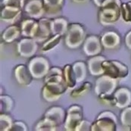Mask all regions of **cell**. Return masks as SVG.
Masks as SVG:
<instances>
[{
  "label": "cell",
  "instance_id": "cell-1",
  "mask_svg": "<svg viewBox=\"0 0 131 131\" xmlns=\"http://www.w3.org/2000/svg\"><path fill=\"white\" fill-rule=\"evenodd\" d=\"M68 89L63 75V69L53 67L50 68L48 74L44 77L42 96L46 102H54L58 101Z\"/></svg>",
  "mask_w": 131,
  "mask_h": 131
},
{
  "label": "cell",
  "instance_id": "cell-2",
  "mask_svg": "<svg viewBox=\"0 0 131 131\" xmlns=\"http://www.w3.org/2000/svg\"><path fill=\"white\" fill-rule=\"evenodd\" d=\"M121 0H106L99 8L98 13L99 22L104 27L115 24L121 18Z\"/></svg>",
  "mask_w": 131,
  "mask_h": 131
},
{
  "label": "cell",
  "instance_id": "cell-3",
  "mask_svg": "<svg viewBox=\"0 0 131 131\" xmlns=\"http://www.w3.org/2000/svg\"><path fill=\"white\" fill-rule=\"evenodd\" d=\"M86 38L85 29L80 24H71L65 34L64 42L67 47L76 49L81 46Z\"/></svg>",
  "mask_w": 131,
  "mask_h": 131
},
{
  "label": "cell",
  "instance_id": "cell-4",
  "mask_svg": "<svg viewBox=\"0 0 131 131\" xmlns=\"http://www.w3.org/2000/svg\"><path fill=\"white\" fill-rule=\"evenodd\" d=\"M117 117L112 112L100 113L96 120L92 123L91 131H115L117 130Z\"/></svg>",
  "mask_w": 131,
  "mask_h": 131
},
{
  "label": "cell",
  "instance_id": "cell-5",
  "mask_svg": "<svg viewBox=\"0 0 131 131\" xmlns=\"http://www.w3.org/2000/svg\"><path fill=\"white\" fill-rule=\"evenodd\" d=\"M27 67L35 80L44 78L51 68L49 60L43 56L32 57L27 64Z\"/></svg>",
  "mask_w": 131,
  "mask_h": 131
},
{
  "label": "cell",
  "instance_id": "cell-6",
  "mask_svg": "<svg viewBox=\"0 0 131 131\" xmlns=\"http://www.w3.org/2000/svg\"><path fill=\"white\" fill-rule=\"evenodd\" d=\"M102 67L105 72L104 74L117 80L126 77L129 73L127 66L118 61H109L106 59L103 61Z\"/></svg>",
  "mask_w": 131,
  "mask_h": 131
},
{
  "label": "cell",
  "instance_id": "cell-7",
  "mask_svg": "<svg viewBox=\"0 0 131 131\" xmlns=\"http://www.w3.org/2000/svg\"><path fill=\"white\" fill-rule=\"evenodd\" d=\"M83 120V108L74 105L68 108L64 123V129L67 131H75L80 123Z\"/></svg>",
  "mask_w": 131,
  "mask_h": 131
},
{
  "label": "cell",
  "instance_id": "cell-8",
  "mask_svg": "<svg viewBox=\"0 0 131 131\" xmlns=\"http://www.w3.org/2000/svg\"><path fill=\"white\" fill-rule=\"evenodd\" d=\"M22 10L30 18L37 20L46 15L43 0H22Z\"/></svg>",
  "mask_w": 131,
  "mask_h": 131
},
{
  "label": "cell",
  "instance_id": "cell-9",
  "mask_svg": "<svg viewBox=\"0 0 131 131\" xmlns=\"http://www.w3.org/2000/svg\"><path fill=\"white\" fill-rule=\"evenodd\" d=\"M118 80L112 78L108 75L99 76L96 80L94 92L96 95L101 94H112L117 90Z\"/></svg>",
  "mask_w": 131,
  "mask_h": 131
},
{
  "label": "cell",
  "instance_id": "cell-10",
  "mask_svg": "<svg viewBox=\"0 0 131 131\" xmlns=\"http://www.w3.org/2000/svg\"><path fill=\"white\" fill-rule=\"evenodd\" d=\"M17 52L23 58H32L37 53L39 48L38 42L34 38L24 37L16 45Z\"/></svg>",
  "mask_w": 131,
  "mask_h": 131
},
{
  "label": "cell",
  "instance_id": "cell-11",
  "mask_svg": "<svg viewBox=\"0 0 131 131\" xmlns=\"http://www.w3.org/2000/svg\"><path fill=\"white\" fill-rule=\"evenodd\" d=\"M103 50L100 37L96 35L86 37L83 44V52L87 57L100 55Z\"/></svg>",
  "mask_w": 131,
  "mask_h": 131
},
{
  "label": "cell",
  "instance_id": "cell-12",
  "mask_svg": "<svg viewBox=\"0 0 131 131\" xmlns=\"http://www.w3.org/2000/svg\"><path fill=\"white\" fill-rule=\"evenodd\" d=\"M23 10L21 8L12 5H1V20L9 24H15L21 18Z\"/></svg>",
  "mask_w": 131,
  "mask_h": 131
},
{
  "label": "cell",
  "instance_id": "cell-13",
  "mask_svg": "<svg viewBox=\"0 0 131 131\" xmlns=\"http://www.w3.org/2000/svg\"><path fill=\"white\" fill-rule=\"evenodd\" d=\"M51 20L49 18H41L38 20L39 26L34 39L38 43H43L52 36L51 30Z\"/></svg>",
  "mask_w": 131,
  "mask_h": 131
},
{
  "label": "cell",
  "instance_id": "cell-14",
  "mask_svg": "<svg viewBox=\"0 0 131 131\" xmlns=\"http://www.w3.org/2000/svg\"><path fill=\"white\" fill-rule=\"evenodd\" d=\"M101 42L103 49L107 50H114L120 47L121 39L116 31H106L101 37Z\"/></svg>",
  "mask_w": 131,
  "mask_h": 131
},
{
  "label": "cell",
  "instance_id": "cell-15",
  "mask_svg": "<svg viewBox=\"0 0 131 131\" xmlns=\"http://www.w3.org/2000/svg\"><path fill=\"white\" fill-rule=\"evenodd\" d=\"M14 77L19 85L23 86H29L34 80L28 67L24 64H19L15 67L14 69Z\"/></svg>",
  "mask_w": 131,
  "mask_h": 131
},
{
  "label": "cell",
  "instance_id": "cell-16",
  "mask_svg": "<svg viewBox=\"0 0 131 131\" xmlns=\"http://www.w3.org/2000/svg\"><path fill=\"white\" fill-rule=\"evenodd\" d=\"M114 95L116 99V106L120 109H124L131 104V90L127 87H120L117 89Z\"/></svg>",
  "mask_w": 131,
  "mask_h": 131
},
{
  "label": "cell",
  "instance_id": "cell-17",
  "mask_svg": "<svg viewBox=\"0 0 131 131\" xmlns=\"http://www.w3.org/2000/svg\"><path fill=\"white\" fill-rule=\"evenodd\" d=\"M43 117L52 121L57 127H59L64 123L66 112L64 108L60 106H52L47 109Z\"/></svg>",
  "mask_w": 131,
  "mask_h": 131
},
{
  "label": "cell",
  "instance_id": "cell-18",
  "mask_svg": "<svg viewBox=\"0 0 131 131\" xmlns=\"http://www.w3.org/2000/svg\"><path fill=\"white\" fill-rule=\"evenodd\" d=\"M106 60V58L100 55L90 57L87 60L88 71L92 76H101L104 74L102 63Z\"/></svg>",
  "mask_w": 131,
  "mask_h": 131
},
{
  "label": "cell",
  "instance_id": "cell-19",
  "mask_svg": "<svg viewBox=\"0 0 131 131\" xmlns=\"http://www.w3.org/2000/svg\"><path fill=\"white\" fill-rule=\"evenodd\" d=\"M38 26H39V23L37 20L30 18L22 20L20 24L22 37L34 38L37 32Z\"/></svg>",
  "mask_w": 131,
  "mask_h": 131
},
{
  "label": "cell",
  "instance_id": "cell-20",
  "mask_svg": "<svg viewBox=\"0 0 131 131\" xmlns=\"http://www.w3.org/2000/svg\"><path fill=\"white\" fill-rule=\"evenodd\" d=\"M20 37H22L20 27L16 24H11L2 33L1 39L4 43L11 44Z\"/></svg>",
  "mask_w": 131,
  "mask_h": 131
},
{
  "label": "cell",
  "instance_id": "cell-21",
  "mask_svg": "<svg viewBox=\"0 0 131 131\" xmlns=\"http://www.w3.org/2000/svg\"><path fill=\"white\" fill-rule=\"evenodd\" d=\"M46 15L49 17H56L62 12L64 0H43Z\"/></svg>",
  "mask_w": 131,
  "mask_h": 131
},
{
  "label": "cell",
  "instance_id": "cell-22",
  "mask_svg": "<svg viewBox=\"0 0 131 131\" xmlns=\"http://www.w3.org/2000/svg\"><path fill=\"white\" fill-rule=\"evenodd\" d=\"M68 22L66 19L62 18L51 20V30L52 35H61V37L65 36L68 29Z\"/></svg>",
  "mask_w": 131,
  "mask_h": 131
},
{
  "label": "cell",
  "instance_id": "cell-23",
  "mask_svg": "<svg viewBox=\"0 0 131 131\" xmlns=\"http://www.w3.org/2000/svg\"><path fill=\"white\" fill-rule=\"evenodd\" d=\"M72 68L75 74L77 83L83 82L86 77L87 71H88L87 65L86 64V63L83 61H76L72 65Z\"/></svg>",
  "mask_w": 131,
  "mask_h": 131
},
{
  "label": "cell",
  "instance_id": "cell-24",
  "mask_svg": "<svg viewBox=\"0 0 131 131\" xmlns=\"http://www.w3.org/2000/svg\"><path fill=\"white\" fill-rule=\"evenodd\" d=\"M63 75L65 80V83L68 86V89H74L77 83L75 74L73 70V68L70 64H67L63 68Z\"/></svg>",
  "mask_w": 131,
  "mask_h": 131
},
{
  "label": "cell",
  "instance_id": "cell-25",
  "mask_svg": "<svg viewBox=\"0 0 131 131\" xmlns=\"http://www.w3.org/2000/svg\"><path fill=\"white\" fill-rule=\"evenodd\" d=\"M92 83L90 82H84L79 87L74 88L70 93V96L73 99H79L89 93L92 89Z\"/></svg>",
  "mask_w": 131,
  "mask_h": 131
},
{
  "label": "cell",
  "instance_id": "cell-26",
  "mask_svg": "<svg viewBox=\"0 0 131 131\" xmlns=\"http://www.w3.org/2000/svg\"><path fill=\"white\" fill-rule=\"evenodd\" d=\"M61 35H52L49 39H48L46 42H44L41 46L40 49V52L42 53H46L48 52L49 51H51L52 49H53L56 46L59 44V42H61Z\"/></svg>",
  "mask_w": 131,
  "mask_h": 131
},
{
  "label": "cell",
  "instance_id": "cell-27",
  "mask_svg": "<svg viewBox=\"0 0 131 131\" xmlns=\"http://www.w3.org/2000/svg\"><path fill=\"white\" fill-rule=\"evenodd\" d=\"M58 128V127H57L52 121L43 117V118L38 121L34 130L37 131H56Z\"/></svg>",
  "mask_w": 131,
  "mask_h": 131
},
{
  "label": "cell",
  "instance_id": "cell-28",
  "mask_svg": "<svg viewBox=\"0 0 131 131\" xmlns=\"http://www.w3.org/2000/svg\"><path fill=\"white\" fill-rule=\"evenodd\" d=\"M14 105V101L9 95H1L0 96V112H10Z\"/></svg>",
  "mask_w": 131,
  "mask_h": 131
},
{
  "label": "cell",
  "instance_id": "cell-29",
  "mask_svg": "<svg viewBox=\"0 0 131 131\" xmlns=\"http://www.w3.org/2000/svg\"><path fill=\"white\" fill-rule=\"evenodd\" d=\"M120 121L121 125L125 128H131V106L123 109L120 115Z\"/></svg>",
  "mask_w": 131,
  "mask_h": 131
},
{
  "label": "cell",
  "instance_id": "cell-30",
  "mask_svg": "<svg viewBox=\"0 0 131 131\" xmlns=\"http://www.w3.org/2000/svg\"><path fill=\"white\" fill-rule=\"evenodd\" d=\"M13 120L7 113H1L0 114V130L10 131L12 125Z\"/></svg>",
  "mask_w": 131,
  "mask_h": 131
},
{
  "label": "cell",
  "instance_id": "cell-31",
  "mask_svg": "<svg viewBox=\"0 0 131 131\" xmlns=\"http://www.w3.org/2000/svg\"><path fill=\"white\" fill-rule=\"evenodd\" d=\"M97 97H98V101L104 105L108 107L116 106V99L114 95V93L101 94L97 95Z\"/></svg>",
  "mask_w": 131,
  "mask_h": 131
},
{
  "label": "cell",
  "instance_id": "cell-32",
  "mask_svg": "<svg viewBox=\"0 0 131 131\" xmlns=\"http://www.w3.org/2000/svg\"><path fill=\"white\" fill-rule=\"evenodd\" d=\"M121 18L126 23H131V2L121 5Z\"/></svg>",
  "mask_w": 131,
  "mask_h": 131
},
{
  "label": "cell",
  "instance_id": "cell-33",
  "mask_svg": "<svg viewBox=\"0 0 131 131\" xmlns=\"http://www.w3.org/2000/svg\"><path fill=\"white\" fill-rule=\"evenodd\" d=\"M28 130L26 124L23 121H15L13 123V125L10 131H27Z\"/></svg>",
  "mask_w": 131,
  "mask_h": 131
},
{
  "label": "cell",
  "instance_id": "cell-34",
  "mask_svg": "<svg viewBox=\"0 0 131 131\" xmlns=\"http://www.w3.org/2000/svg\"><path fill=\"white\" fill-rule=\"evenodd\" d=\"M91 125L92 123H90V121L83 120L80 124L77 126V127L76 128L75 131H81V130H90L91 129Z\"/></svg>",
  "mask_w": 131,
  "mask_h": 131
},
{
  "label": "cell",
  "instance_id": "cell-35",
  "mask_svg": "<svg viewBox=\"0 0 131 131\" xmlns=\"http://www.w3.org/2000/svg\"><path fill=\"white\" fill-rule=\"evenodd\" d=\"M1 5H12L22 8V0H2Z\"/></svg>",
  "mask_w": 131,
  "mask_h": 131
},
{
  "label": "cell",
  "instance_id": "cell-36",
  "mask_svg": "<svg viewBox=\"0 0 131 131\" xmlns=\"http://www.w3.org/2000/svg\"><path fill=\"white\" fill-rule=\"evenodd\" d=\"M124 42H125L126 46L130 50H131V30L127 34V35L125 37V39H124Z\"/></svg>",
  "mask_w": 131,
  "mask_h": 131
},
{
  "label": "cell",
  "instance_id": "cell-37",
  "mask_svg": "<svg viewBox=\"0 0 131 131\" xmlns=\"http://www.w3.org/2000/svg\"><path fill=\"white\" fill-rule=\"evenodd\" d=\"M105 1L106 0H93V2L97 7L101 8L102 6V5L105 2Z\"/></svg>",
  "mask_w": 131,
  "mask_h": 131
},
{
  "label": "cell",
  "instance_id": "cell-38",
  "mask_svg": "<svg viewBox=\"0 0 131 131\" xmlns=\"http://www.w3.org/2000/svg\"><path fill=\"white\" fill-rule=\"evenodd\" d=\"M89 1L90 0H72L73 2L77 3V4H84V3H86Z\"/></svg>",
  "mask_w": 131,
  "mask_h": 131
},
{
  "label": "cell",
  "instance_id": "cell-39",
  "mask_svg": "<svg viewBox=\"0 0 131 131\" xmlns=\"http://www.w3.org/2000/svg\"><path fill=\"white\" fill-rule=\"evenodd\" d=\"M130 130H131V128H130Z\"/></svg>",
  "mask_w": 131,
  "mask_h": 131
}]
</instances>
